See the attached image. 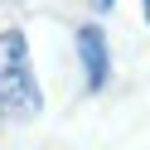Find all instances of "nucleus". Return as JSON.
I'll use <instances>...</instances> for the list:
<instances>
[{"label": "nucleus", "mask_w": 150, "mask_h": 150, "mask_svg": "<svg viewBox=\"0 0 150 150\" xmlns=\"http://www.w3.org/2000/svg\"><path fill=\"white\" fill-rule=\"evenodd\" d=\"M39 107L44 92L29 68V39L24 29H0V111L10 121H29L39 116Z\"/></svg>", "instance_id": "f257e3e1"}, {"label": "nucleus", "mask_w": 150, "mask_h": 150, "mask_svg": "<svg viewBox=\"0 0 150 150\" xmlns=\"http://www.w3.org/2000/svg\"><path fill=\"white\" fill-rule=\"evenodd\" d=\"M78 58H82V73H87V92H102L107 73H111V53H107V34L97 24H78Z\"/></svg>", "instance_id": "f03ea898"}, {"label": "nucleus", "mask_w": 150, "mask_h": 150, "mask_svg": "<svg viewBox=\"0 0 150 150\" xmlns=\"http://www.w3.org/2000/svg\"><path fill=\"white\" fill-rule=\"evenodd\" d=\"M111 5H116V0H92V10H111Z\"/></svg>", "instance_id": "7ed1b4c3"}, {"label": "nucleus", "mask_w": 150, "mask_h": 150, "mask_svg": "<svg viewBox=\"0 0 150 150\" xmlns=\"http://www.w3.org/2000/svg\"><path fill=\"white\" fill-rule=\"evenodd\" d=\"M145 24H150V0H145Z\"/></svg>", "instance_id": "20e7f679"}]
</instances>
